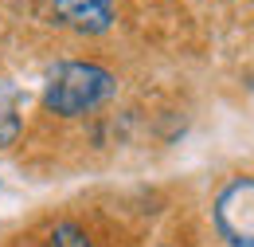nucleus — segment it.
Masks as SVG:
<instances>
[{
  "label": "nucleus",
  "instance_id": "1",
  "mask_svg": "<svg viewBox=\"0 0 254 247\" xmlns=\"http://www.w3.org/2000/svg\"><path fill=\"white\" fill-rule=\"evenodd\" d=\"M114 91H118V79L106 67H98V63H59L47 75L43 102H47V110H55L63 118H78V114L102 106Z\"/></svg>",
  "mask_w": 254,
  "mask_h": 247
},
{
  "label": "nucleus",
  "instance_id": "2",
  "mask_svg": "<svg viewBox=\"0 0 254 247\" xmlns=\"http://www.w3.org/2000/svg\"><path fill=\"white\" fill-rule=\"evenodd\" d=\"M215 228L231 247H254V177H239L219 192Z\"/></svg>",
  "mask_w": 254,
  "mask_h": 247
},
{
  "label": "nucleus",
  "instance_id": "3",
  "mask_svg": "<svg viewBox=\"0 0 254 247\" xmlns=\"http://www.w3.org/2000/svg\"><path fill=\"white\" fill-rule=\"evenodd\" d=\"M55 16L74 31H110L114 24V0H51Z\"/></svg>",
  "mask_w": 254,
  "mask_h": 247
},
{
  "label": "nucleus",
  "instance_id": "4",
  "mask_svg": "<svg viewBox=\"0 0 254 247\" xmlns=\"http://www.w3.org/2000/svg\"><path fill=\"white\" fill-rule=\"evenodd\" d=\"M20 133V114L12 106V91H0V145H12Z\"/></svg>",
  "mask_w": 254,
  "mask_h": 247
},
{
  "label": "nucleus",
  "instance_id": "5",
  "mask_svg": "<svg viewBox=\"0 0 254 247\" xmlns=\"http://www.w3.org/2000/svg\"><path fill=\"white\" fill-rule=\"evenodd\" d=\"M47 247H90V240L78 224H55V232L47 236Z\"/></svg>",
  "mask_w": 254,
  "mask_h": 247
}]
</instances>
